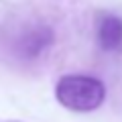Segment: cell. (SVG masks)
Segmentation results:
<instances>
[{
	"mask_svg": "<svg viewBox=\"0 0 122 122\" xmlns=\"http://www.w3.org/2000/svg\"><path fill=\"white\" fill-rule=\"evenodd\" d=\"M57 45V18L41 10H18L0 22V55L20 67L49 61Z\"/></svg>",
	"mask_w": 122,
	"mask_h": 122,
	"instance_id": "obj_1",
	"label": "cell"
},
{
	"mask_svg": "<svg viewBox=\"0 0 122 122\" xmlns=\"http://www.w3.org/2000/svg\"><path fill=\"white\" fill-rule=\"evenodd\" d=\"M55 98L73 112H96L106 104V87L100 79L81 73L61 75L55 86Z\"/></svg>",
	"mask_w": 122,
	"mask_h": 122,
	"instance_id": "obj_2",
	"label": "cell"
},
{
	"mask_svg": "<svg viewBox=\"0 0 122 122\" xmlns=\"http://www.w3.org/2000/svg\"><path fill=\"white\" fill-rule=\"evenodd\" d=\"M10 122H14V120H10Z\"/></svg>",
	"mask_w": 122,
	"mask_h": 122,
	"instance_id": "obj_3",
	"label": "cell"
}]
</instances>
